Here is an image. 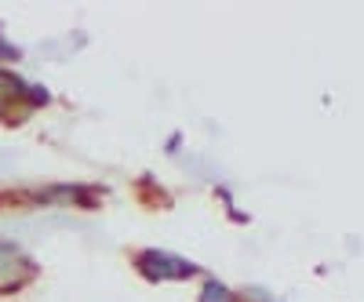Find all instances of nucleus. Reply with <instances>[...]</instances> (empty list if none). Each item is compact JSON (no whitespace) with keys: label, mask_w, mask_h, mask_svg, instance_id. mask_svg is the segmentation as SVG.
Returning a JSON list of instances; mask_svg holds the SVG:
<instances>
[{"label":"nucleus","mask_w":364,"mask_h":302,"mask_svg":"<svg viewBox=\"0 0 364 302\" xmlns=\"http://www.w3.org/2000/svg\"><path fill=\"white\" fill-rule=\"evenodd\" d=\"M204 302H230V295H226L219 284H208V291H204Z\"/></svg>","instance_id":"nucleus-1"}]
</instances>
